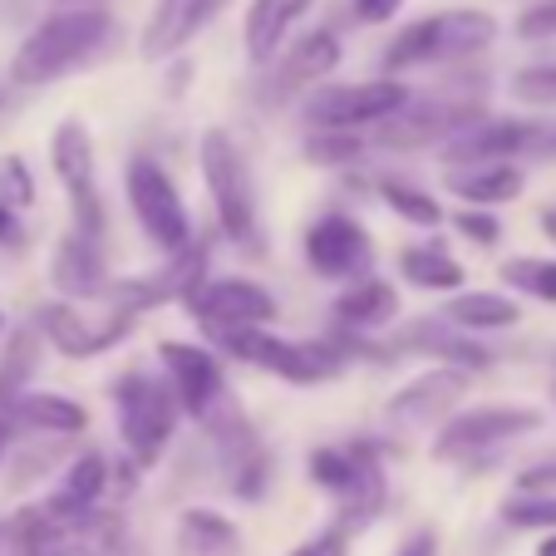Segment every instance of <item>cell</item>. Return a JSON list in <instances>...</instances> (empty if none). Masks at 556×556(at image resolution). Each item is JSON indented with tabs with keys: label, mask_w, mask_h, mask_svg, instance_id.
<instances>
[{
	"label": "cell",
	"mask_w": 556,
	"mask_h": 556,
	"mask_svg": "<svg viewBox=\"0 0 556 556\" xmlns=\"http://www.w3.org/2000/svg\"><path fill=\"white\" fill-rule=\"evenodd\" d=\"M114 35V15L104 5H74V11H60L50 21H40L30 30V40L15 50L11 79L15 85H54L70 70L89 64Z\"/></svg>",
	"instance_id": "obj_1"
},
{
	"label": "cell",
	"mask_w": 556,
	"mask_h": 556,
	"mask_svg": "<svg viewBox=\"0 0 556 556\" xmlns=\"http://www.w3.org/2000/svg\"><path fill=\"white\" fill-rule=\"evenodd\" d=\"M497 40V21L488 11H439L414 21L409 30L394 35V45L384 50V74L419 70V64H453L468 54L488 50Z\"/></svg>",
	"instance_id": "obj_2"
},
{
	"label": "cell",
	"mask_w": 556,
	"mask_h": 556,
	"mask_svg": "<svg viewBox=\"0 0 556 556\" xmlns=\"http://www.w3.org/2000/svg\"><path fill=\"white\" fill-rule=\"evenodd\" d=\"M114 409H118V433H124V448L138 468H153L163 458V448L173 443L178 429V394H173L168 379H153L143 369H128L114 384Z\"/></svg>",
	"instance_id": "obj_3"
},
{
	"label": "cell",
	"mask_w": 556,
	"mask_h": 556,
	"mask_svg": "<svg viewBox=\"0 0 556 556\" xmlns=\"http://www.w3.org/2000/svg\"><path fill=\"white\" fill-rule=\"evenodd\" d=\"M311 483H320L340 503V527H365L384 507V472L369 443H326L311 453Z\"/></svg>",
	"instance_id": "obj_4"
},
{
	"label": "cell",
	"mask_w": 556,
	"mask_h": 556,
	"mask_svg": "<svg viewBox=\"0 0 556 556\" xmlns=\"http://www.w3.org/2000/svg\"><path fill=\"white\" fill-rule=\"evenodd\" d=\"M198 157H202V178H207L222 231L231 242H256V182L237 138L222 134V128H207L198 143Z\"/></svg>",
	"instance_id": "obj_5"
},
{
	"label": "cell",
	"mask_w": 556,
	"mask_h": 556,
	"mask_svg": "<svg viewBox=\"0 0 556 556\" xmlns=\"http://www.w3.org/2000/svg\"><path fill=\"white\" fill-rule=\"evenodd\" d=\"M542 429V409H527V404H483V409H468L458 419H448L433 439V458L443 463H478L493 448L513 439Z\"/></svg>",
	"instance_id": "obj_6"
},
{
	"label": "cell",
	"mask_w": 556,
	"mask_h": 556,
	"mask_svg": "<svg viewBox=\"0 0 556 556\" xmlns=\"http://www.w3.org/2000/svg\"><path fill=\"white\" fill-rule=\"evenodd\" d=\"M124 192H128V207H134L138 227L148 231V242L163 247L168 256L188 252L192 247V222H188V207H182L178 188L153 157H134L124 173Z\"/></svg>",
	"instance_id": "obj_7"
},
{
	"label": "cell",
	"mask_w": 556,
	"mask_h": 556,
	"mask_svg": "<svg viewBox=\"0 0 556 556\" xmlns=\"http://www.w3.org/2000/svg\"><path fill=\"white\" fill-rule=\"evenodd\" d=\"M409 89L400 79H369V85H320L305 99V118L330 134H355L365 124H384L409 104Z\"/></svg>",
	"instance_id": "obj_8"
},
{
	"label": "cell",
	"mask_w": 556,
	"mask_h": 556,
	"mask_svg": "<svg viewBox=\"0 0 556 556\" xmlns=\"http://www.w3.org/2000/svg\"><path fill=\"white\" fill-rule=\"evenodd\" d=\"M50 163H54V178L64 182L70 192V207H74V231L79 237H94L104 231V202H99V168H94V138L79 118H64L50 138Z\"/></svg>",
	"instance_id": "obj_9"
},
{
	"label": "cell",
	"mask_w": 556,
	"mask_h": 556,
	"mask_svg": "<svg viewBox=\"0 0 556 556\" xmlns=\"http://www.w3.org/2000/svg\"><path fill=\"white\" fill-rule=\"evenodd\" d=\"M222 345L237 359H247V365L286 379V384H326V379H336L340 369H345L336 350L281 340V336H271V330H231V336H222Z\"/></svg>",
	"instance_id": "obj_10"
},
{
	"label": "cell",
	"mask_w": 556,
	"mask_h": 556,
	"mask_svg": "<svg viewBox=\"0 0 556 556\" xmlns=\"http://www.w3.org/2000/svg\"><path fill=\"white\" fill-rule=\"evenodd\" d=\"M192 311V320L212 330V336H231V330H262L276 315V295L266 286L247 281V276H227V281H207L182 301Z\"/></svg>",
	"instance_id": "obj_11"
},
{
	"label": "cell",
	"mask_w": 556,
	"mask_h": 556,
	"mask_svg": "<svg viewBox=\"0 0 556 556\" xmlns=\"http://www.w3.org/2000/svg\"><path fill=\"white\" fill-rule=\"evenodd\" d=\"M483 118L478 104H453V99H409L394 118L379 124V148H394V153H414V148H429L439 138H458L463 128H472Z\"/></svg>",
	"instance_id": "obj_12"
},
{
	"label": "cell",
	"mask_w": 556,
	"mask_h": 556,
	"mask_svg": "<svg viewBox=\"0 0 556 556\" xmlns=\"http://www.w3.org/2000/svg\"><path fill=\"white\" fill-rule=\"evenodd\" d=\"M305 262L315 266V276H326V281H355V276L365 281L369 262H375V242H369V231L355 217L326 212V217L311 222V231H305Z\"/></svg>",
	"instance_id": "obj_13"
},
{
	"label": "cell",
	"mask_w": 556,
	"mask_h": 556,
	"mask_svg": "<svg viewBox=\"0 0 556 556\" xmlns=\"http://www.w3.org/2000/svg\"><path fill=\"white\" fill-rule=\"evenodd\" d=\"M157 365L168 375L173 394H178L182 414L207 424L222 409V365L212 350L202 345H182V340H163L157 345Z\"/></svg>",
	"instance_id": "obj_14"
},
{
	"label": "cell",
	"mask_w": 556,
	"mask_h": 556,
	"mask_svg": "<svg viewBox=\"0 0 556 556\" xmlns=\"http://www.w3.org/2000/svg\"><path fill=\"white\" fill-rule=\"evenodd\" d=\"M35 326H40V336L50 340L60 355L94 359L134 330V315L114 311V315H104V320H94V315H79L74 305H40V311H35Z\"/></svg>",
	"instance_id": "obj_15"
},
{
	"label": "cell",
	"mask_w": 556,
	"mask_h": 556,
	"mask_svg": "<svg viewBox=\"0 0 556 556\" xmlns=\"http://www.w3.org/2000/svg\"><path fill=\"white\" fill-rule=\"evenodd\" d=\"M207 429H212V443H217V453H222V468L231 472L227 483L237 488V497L256 503V497L266 493V478H271V458H266L262 439L247 429V419L231 409V404H222V409L212 414Z\"/></svg>",
	"instance_id": "obj_16"
},
{
	"label": "cell",
	"mask_w": 556,
	"mask_h": 556,
	"mask_svg": "<svg viewBox=\"0 0 556 556\" xmlns=\"http://www.w3.org/2000/svg\"><path fill=\"white\" fill-rule=\"evenodd\" d=\"M463 389H468L463 369H429V375H419L414 384H404L400 394L384 404V414H389V424H404V429H429L433 419H443V414L463 400Z\"/></svg>",
	"instance_id": "obj_17"
},
{
	"label": "cell",
	"mask_w": 556,
	"mask_h": 556,
	"mask_svg": "<svg viewBox=\"0 0 556 556\" xmlns=\"http://www.w3.org/2000/svg\"><path fill=\"white\" fill-rule=\"evenodd\" d=\"M394 350H419V355L443 359V369H463V375L493 365V350L468 340V330L448 326L443 315L439 320H414V326H404L400 336H394Z\"/></svg>",
	"instance_id": "obj_18"
},
{
	"label": "cell",
	"mask_w": 556,
	"mask_h": 556,
	"mask_svg": "<svg viewBox=\"0 0 556 556\" xmlns=\"http://www.w3.org/2000/svg\"><path fill=\"white\" fill-rule=\"evenodd\" d=\"M222 5H227V0H157L153 15H148L143 45H138L143 60H168V54H178Z\"/></svg>",
	"instance_id": "obj_19"
},
{
	"label": "cell",
	"mask_w": 556,
	"mask_h": 556,
	"mask_svg": "<svg viewBox=\"0 0 556 556\" xmlns=\"http://www.w3.org/2000/svg\"><path fill=\"white\" fill-rule=\"evenodd\" d=\"M50 276L64 295H74V301H104V291H109L104 252H99L94 237H79V231H70V237L54 247Z\"/></svg>",
	"instance_id": "obj_20"
},
{
	"label": "cell",
	"mask_w": 556,
	"mask_h": 556,
	"mask_svg": "<svg viewBox=\"0 0 556 556\" xmlns=\"http://www.w3.org/2000/svg\"><path fill=\"white\" fill-rule=\"evenodd\" d=\"M336 64H340V40H336V35H330V30L305 35V40H295L291 50H281L276 74H271V94L276 99L301 94V89H311L315 79H326Z\"/></svg>",
	"instance_id": "obj_21"
},
{
	"label": "cell",
	"mask_w": 556,
	"mask_h": 556,
	"mask_svg": "<svg viewBox=\"0 0 556 556\" xmlns=\"http://www.w3.org/2000/svg\"><path fill=\"white\" fill-rule=\"evenodd\" d=\"M315 0H252V11H247V54L252 64H276L286 50V35L295 30L305 11H311Z\"/></svg>",
	"instance_id": "obj_22"
},
{
	"label": "cell",
	"mask_w": 556,
	"mask_h": 556,
	"mask_svg": "<svg viewBox=\"0 0 556 556\" xmlns=\"http://www.w3.org/2000/svg\"><path fill=\"white\" fill-rule=\"evenodd\" d=\"M104 488H109V463L99 458V453H85V458H74L70 468H64L60 493H54L45 507H50L60 522L79 527L89 513H94V503H99V493H104Z\"/></svg>",
	"instance_id": "obj_23"
},
{
	"label": "cell",
	"mask_w": 556,
	"mask_h": 556,
	"mask_svg": "<svg viewBox=\"0 0 556 556\" xmlns=\"http://www.w3.org/2000/svg\"><path fill=\"white\" fill-rule=\"evenodd\" d=\"M443 182L458 198H468V207H497V202H513L527 178L513 163H463V168L443 173Z\"/></svg>",
	"instance_id": "obj_24"
},
{
	"label": "cell",
	"mask_w": 556,
	"mask_h": 556,
	"mask_svg": "<svg viewBox=\"0 0 556 556\" xmlns=\"http://www.w3.org/2000/svg\"><path fill=\"white\" fill-rule=\"evenodd\" d=\"M336 315H340V326H350L355 336L384 330V326H394V315H400V291L389 281H379V276H365V281H355L336 301Z\"/></svg>",
	"instance_id": "obj_25"
},
{
	"label": "cell",
	"mask_w": 556,
	"mask_h": 556,
	"mask_svg": "<svg viewBox=\"0 0 556 556\" xmlns=\"http://www.w3.org/2000/svg\"><path fill=\"white\" fill-rule=\"evenodd\" d=\"M182 556H242V532L212 507H188L178 522Z\"/></svg>",
	"instance_id": "obj_26"
},
{
	"label": "cell",
	"mask_w": 556,
	"mask_h": 556,
	"mask_svg": "<svg viewBox=\"0 0 556 556\" xmlns=\"http://www.w3.org/2000/svg\"><path fill=\"white\" fill-rule=\"evenodd\" d=\"M443 320L458 330H507L522 320V305L503 291H463L443 305Z\"/></svg>",
	"instance_id": "obj_27"
},
{
	"label": "cell",
	"mask_w": 556,
	"mask_h": 556,
	"mask_svg": "<svg viewBox=\"0 0 556 556\" xmlns=\"http://www.w3.org/2000/svg\"><path fill=\"white\" fill-rule=\"evenodd\" d=\"M15 424L21 429H35V433H50V439H70V433H79L89 424L85 404L64 400V394H21V404H15Z\"/></svg>",
	"instance_id": "obj_28"
},
{
	"label": "cell",
	"mask_w": 556,
	"mask_h": 556,
	"mask_svg": "<svg viewBox=\"0 0 556 556\" xmlns=\"http://www.w3.org/2000/svg\"><path fill=\"white\" fill-rule=\"evenodd\" d=\"M400 276L419 291H458L463 286V266L448 256L443 242H424V247H404L400 252Z\"/></svg>",
	"instance_id": "obj_29"
},
{
	"label": "cell",
	"mask_w": 556,
	"mask_h": 556,
	"mask_svg": "<svg viewBox=\"0 0 556 556\" xmlns=\"http://www.w3.org/2000/svg\"><path fill=\"white\" fill-rule=\"evenodd\" d=\"M40 365V326H21L0 355V409H15L21 394H30V375Z\"/></svg>",
	"instance_id": "obj_30"
},
{
	"label": "cell",
	"mask_w": 556,
	"mask_h": 556,
	"mask_svg": "<svg viewBox=\"0 0 556 556\" xmlns=\"http://www.w3.org/2000/svg\"><path fill=\"white\" fill-rule=\"evenodd\" d=\"M379 198H384V207L394 212V217L409 222V227H439L443 222L439 198H429L424 188H414V182H404V178H384L379 182Z\"/></svg>",
	"instance_id": "obj_31"
},
{
	"label": "cell",
	"mask_w": 556,
	"mask_h": 556,
	"mask_svg": "<svg viewBox=\"0 0 556 556\" xmlns=\"http://www.w3.org/2000/svg\"><path fill=\"white\" fill-rule=\"evenodd\" d=\"M503 281L532 301H556V262L552 256H513L503 266Z\"/></svg>",
	"instance_id": "obj_32"
},
{
	"label": "cell",
	"mask_w": 556,
	"mask_h": 556,
	"mask_svg": "<svg viewBox=\"0 0 556 556\" xmlns=\"http://www.w3.org/2000/svg\"><path fill=\"white\" fill-rule=\"evenodd\" d=\"M513 99L517 104H536V109H556V60L527 64L513 74Z\"/></svg>",
	"instance_id": "obj_33"
},
{
	"label": "cell",
	"mask_w": 556,
	"mask_h": 556,
	"mask_svg": "<svg viewBox=\"0 0 556 556\" xmlns=\"http://www.w3.org/2000/svg\"><path fill=\"white\" fill-rule=\"evenodd\" d=\"M359 134H330V128H315L311 138H305V157L311 163H320V168H340V163H355L359 157Z\"/></svg>",
	"instance_id": "obj_34"
},
{
	"label": "cell",
	"mask_w": 556,
	"mask_h": 556,
	"mask_svg": "<svg viewBox=\"0 0 556 556\" xmlns=\"http://www.w3.org/2000/svg\"><path fill=\"white\" fill-rule=\"evenodd\" d=\"M0 202H11L15 212L35 202V178H30V168H25V157H15V153L0 157Z\"/></svg>",
	"instance_id": "obj_35"
},
{
	"label": "cell",
	"mask_w": 556,
	"mask_h": 556,
	"mask_svg": "<svg viewBox=\"0 0 556 556\" xmlns=\"http://www.w3.org/2000/svg\"><path fill=\"white\" fill-rule=\"evenodd\" d=\"M503 517L507 527H552L556 532V497H513Z\"/></svg>",
	"instance_id": "obj_36"
},
{
	"label": "cell",
	"mask_w": 556,
	"mask_h": 556,
	"mask_svg": "<svg viewBox=\"0 0 556 556\" xmlns=\"http://www.w3.org/2000/svg\"><path fill=\"white\" fill-rule=\"evenodd\" d=\"M453 227L468 237V242H478V247H493L497 237H503V227H497V217H488L483 207H463L458 217H453Z\"/></svg>",
	"instance_id": "obj_37"
},
{
	"label": "cell",
	"mask_w": 556,
	"mask_h": 556,
	"mask_svg": "<svg viewBox=\"0 0 556 556\" xmlns=\"http://www.w3.org/2000/svg\"><path fill=\"white\" fill-rule=\"evenodd\" d=\"M345 546H350V536H345V527H326V532H315L311 542H301L291 556H345Z\"/></svg>",
	"instance_id": "obj_38"
},
{
	"label": "cell",
	"mask_w": 556,
	"mask_h": 556,
	"mask_svg": "<svg viewBox=\"0 0 556 556\" xmlns=\"http://www.w3.org/2000/svg\"><path fill=\"white\" fill-rule=\"evenodd\" d=\"M517 497H556V463H536L517 478Z\"/></svg>",
	"instance_id": "obj_39"
},
{
	"label": "cell",
	"mask_w": 556,
	"mask_h": 556,
	"mask_svg": "<svg viewBox=\"0 0 556 556\" xmlns=\"http://www.w3.org/2000/svg\"><path fill=\"white\" fill-rule=\"evenodd\" d=\"M404 0H355V21H365V25H384V21H394V11H400Z\"/></svg>",
	"instance_id": "obj_40"
},
{
	"label": "cell",
	"mask_w": 556,
	"mask_h": 556,
	"mask_svg": "<svg viewBox=\"0 0 556 556\" xmlns=\"http://www.w3.org/2000/svg\"><path fill=\"white\" fill-rule=\"evenodd\" d=\"M0 247H11V252L25 247V227H21V217H15L11 202H0Z\"/></svg>",
	"instance_id": "obj_41"
},
{
	"label": "cell",
	"mask_w": 556,
	"mask_h": 556,
	"mask_svg": "<svg viewBox=\"0 0 556 556\" xmlns=\"http://www.w3.org/2000/svg\"><path fill=\"white\" fill-rule=\"evenodd\" d=\"M394 556H439V536H433L429 527H419V532L404 536V546Z\"/></svg>",
	"instance_id": "obj_42"
},
{
	"label": "cell",
	"mask_w": 556,
	"mask_h": 556,
	"mask_svg": "<svg viewBox=\"0 0 556 556\" xmlns=\"http://www.w3.org/2000/svg\"><path fill=\"white\" fill-rule=\"evenodd\" d=\"M15 409H0V458H5V448H11V439H15Z\"/></svg>",
	"instance_id": "obj_43"
},
{
	"label": "cell",
	"mask_w": 556,
	"mask_h": 556,
	"mask_svg": "<svg viewBox=\"0 0 556 556\" xmlns=\"http://www.w3.org/2000/svg\"><path fill=\"white\" fill-rule=\"evenodd\" d=\"M542 231H546V237H552V242H556V202L542 212Z\"/></svg>",
	"instance_id": "obj_44"
},
{
	"label": "cell",
	"mask_w": 556,
	"mask_h": 556,
	"mask_svg": "<svg viewBox=\"0 0 556 556\" xmlns=\"http://www.w3.org/2000/svg\"><path fill=\"white\" fill-rule=\"evenodd\" d=\"M536 556H556V532H552V536H546V542H542V546H536Z\"/></svg>",
	"instance_id": "obj_45"
},
{
	"label": "cell",
	"mask_w": 556,
	"mask_h": 556,
	"mask_svg": "<svg viewBox=\"0 0 556 556\" xmlns=\"http://www.w3.org/2000/svg\"><path fill=\"white\" fill-rule=\"evenodd\" d=\"M64 5H70V11H74V5H94V0H64Z\"/></svg>",
	"instance_id": "obj_46"
},
{
	"label": "cell",
	"mask_w": 556,
	"mask_h": 556,
	"mask_svg": "<svg viewBox=\"0 0 556 556\" xmlns=\"http://www.w3.org/2000/svg\"><path fill=\"white\" fill-rule=\"evenodd\" d=\"M0 326H5V315H0Z\"/></svg>",
	"instance_id": "obj_47"
}]
</instances>
